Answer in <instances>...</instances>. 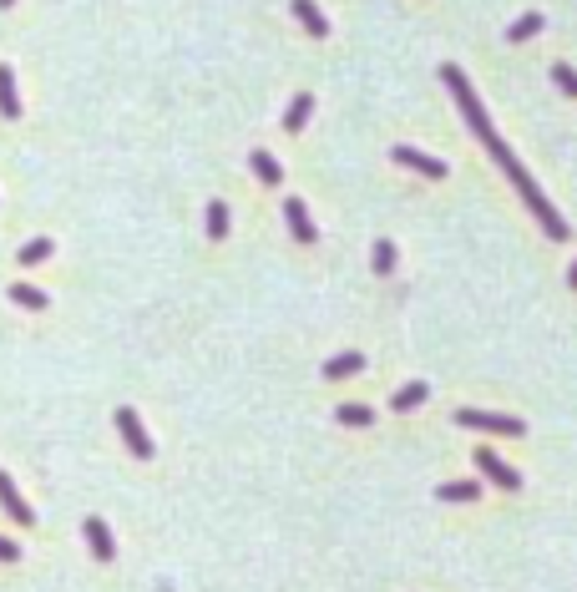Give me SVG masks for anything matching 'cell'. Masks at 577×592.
<instances>
[{
    "mask_svg": "<svg viewBox=\"0 0 577 592\" xmlns=\"http://www.w3.org/2000/svg\"><path fill=\"white\" fill-rule=\"evenodd\" d=\"M482 147H486V152H491V157L501 162V172L512 177V187L522 193V203L532 208V218H537V223L547 228V238H552V243H567V223H562V213H557L552 203H547L542 193H537V183H532V172L522 168V162H516V152H512V147H507V142L497 137V127H491V132H482Z\"/></svg>",
    "mask_w": 577,
    "mask_h": 592,
    "instance_id": "cell-1",
    "label": "cell"
},
{
    "mask_svg": "<svg viewBox=\"0 0 577 592\" xmlns=\"http://www.w3.org/2000/svg\"><path fill=\"white\" fill-rule=\"evenodd\" d=\"M456 425H466V431H491V436H522L527 425L516 421V415H491V410H456Z\"/></svg>",
    "mask_w": 577,
    "mask_h": 592,
    "instance_id": "cell-2",
    "label": "cell"
},
{
    "mask_svg": "<svg viewBox=\"0 0 577 592\" xmlns=\"http://www.w3.org/2000/svg\"><path fill=\"white\" fill-rule=\"evenodd\" d=\"M117 431H122V440H127V451L132 456H142V461H147V456H152V436H147V431H142V421H137V410H117Z\"/></svg>",
    "mask_w": 577,
    "mask_h": 592,
    "instance_id": "cell-3",
    "label": "cell"
},
{
    "mask_svg": "<svg viewBox=\"0 0 577 592\" xmlns=\"http://www.w3.org/2000/svg\"><path fill=\"white\" fill-rule=\"evenodd\" d=\"M0 506L11 512V522H16V527H36V512L26 506V497L16 491V481H11L5 471H0Z\"/></svg>",
    "mask_w": 577,
    "mask_h": 592,
    "instance_id": "cell-4",
    "label": "cell"
},
{
    "mask_svg": "<svg viewBox=\"0 0 577 592\" xmlns=\"http://www.w3.org/2000/svg\"><path fill=\"white\" fill-rule=\"evenodd\" d=\"M476 466H482L486 476H491V481L501 486V491H516V486H522V476H516V471L507 466V461H501L497 451H491V446H482V451H476Z\"/></svg>",
    "mask_w": 577,
    "mask_h": 592,
    "instance_id": "cell-5",
    "label": "cell"
},
{
    "mask_svg": "<svg viewBox=\"0 0 577 592\" xmlns=\"http://www.w3.org/2000/svg\"><path fill=\"white\" fill-rule=\"evenodd\" d=\"M81 531H87V547H92V557H96V562H111V557H117L111 527L102 522V516H87V522H81Z\"/></svg>",
    "mask_w": 577,
    "mask_h": 592,
    "instance_id": "cell-6",
    "label": "cell"
},
{
    "mask_svg": "<svg viewBox=\"0 0 577 592\" xmlns=\"http://www.w3.org/2000/svg\"><path fill=\"white\" fill-rule=\"evenodd\" d=\"M284 218H289V234H294L299 243H319L309 213H304V198H284Z\"/></svg>",
    "mask_w": 577,
    "mask_h": 592,
    "instance_id": "cell-7",
    "label": "cell"
},
{
    "mask_svg": "<svg viewBox=\"0 0 577 592\" xmlns=\"http://www.w3.org/2000/svg\"><path fill=\"white\" fill-rule=\"evenodd\" d=\"M395 162L400 168H410V172H425V177H446V162L441 157H425V152H416V147H395Z\"/></svg>",
    "mask_w": 577,
    "mask_h": 592,
    "instance_id": "cell-8",
    "label": "cell"
},
{
    "mask_svg": "<svg viewBox=\"0 0 577 592\" xmlns=\"http://www.w3.org/2000/svg\"><path fill=\"white\" fill-rule=\"evenodd\" d=\"M0 117H5V122H16L21 117V96H16V71H11V66L0 62Z\"/></svg>",
    "mask_w": 577,
    "mask_h": 592,
    "instance_id": "cell-9",
    "label": "cell"
},
{
    "mask_svg": "<svg viewBox=\"0 0 577 592\" xmlns=\"http://www.w3.org/2000/svg\"><path fill=\"white\" fill-rule=\"evenodd\" d=\"M294 16L304 21V31H309L314 41H325V36H329V21H325V11H319L314 0H294Z\"/></svg>",
    "mask_w": 577,
    "mask_h": 592,
    "instance_id": "cell-10",
    "label": "cell"
},
{
    "mask_svg": "<svg viewBox=\"0 0 577 592\" xmlns=\"http://www.w3.org/2000/svg\"><path fill=\"white\" fill-rule=\"evenodd\" d=\"M309 111H314V96H309V92H299L294 102H289V111H284V127H289V132H304Z\"/></svg>",
    "mask_w": 577,
    "mask_h": 592,
    "instance_id": "cell-11",
    "label": "cell"
},
{
    "mask_svg": "<svg viewBox=\"0 0 577 592\" xmlns=\"http://www.w3.org/2000/svg\"><path fill=\"white\" fill-rule=\"evenodd\" d=\"M11 299H16L21 309H36V314H41V309H46V304H51V299L41 294L36 284H11Z\"/></svg>",
    "mask_w": 577,
    "mask_h": 592,
    "instance_id": "cell-12",
    "label": "cell"
},
{
    "mask_svg": "<svg viewBox=\"0 0 577 592\" xmlns=\"http://www.w3.org/2000/svg\"><path fill=\"white\" fill-rule=\"evenodd\" d=\"M421 400H425V380H410V385H400V390H395V400H391V406H395V410H416Z\"/></svg>",
    "mask_w": 577,
    "mask_h": 592,
    "instance_id": "cell-13",
    "label": "cell"
},
{
    "mask_svg": "<svg viewBox=\"0 0 577 592\" xmlns=\"http://www.w3.org/2000/svg\"><path fill=\"white\" fill-rule=\"evenodd\" d=\"M359 370H365V359H359L355 349H350V355H334V359L325 365V374H329V380H340V374H359Z\"/></svg>",
    "mask_w": 577,
    "mask_h": 592,
    "instance_id": "cell-14",
    "label": "cell"
},
{
    "mask_svg": "<svg viewBox=\"0 0 577 592\" xmlns=\"http://www.w3.org/2000/svg\"><path fill=\"white\" fill-rule=\"evenodd\" d=\"M249 162H253V172H259V183H268V187H274V183L284 177V168H279V162H274L268 152H253Z\"/></svg>",
    "mask_w": 577,
    "mask_h": 592,
    "instance_id": "cell-15",
    "label": "cell"
},
{
    "mask_svg": "<svg viewBox=\"0 0 577 592\" xmlns=\"http://www.w3.org/2000/svg\"><path fill=\"white\" fill-rule=\"evenodd\" d=\"M476 497H482L476 481H446L441 486V501H476Z\"/></svg>",
    "mask_w": 577,
    "mask_h": 592,
    "instance_id": "cell-16",
    "label": "cell"
},
{
    "mask_svg": "<svg viewBox=\"0 0 577 592\" xmlns=\"http://www.w3.org/2000/svg\"><path fill=\"white\" fill-rule=\"evenodd\" d=\"M51 249H56L51 238H31V243L21 249V264H26V268H31V264H46V259H51Z\"/></svg>",
    "mask_w": 577,
    "mask_h": 592,
    "instance_id": "cell-17",
    "label": "cell"
},
{
    "mask_svg": "<svg viewBox=\"0 0 577 592\" xmlns=\"http://www.w3.org/2000/svg\"><path fill=\"white\" fill-rule=\"evenodd\" d=\"M223 234H228V208H223V203H208V238H213V243H223Z\"/></svg>",
    "mask_w": 577,
    "mask_h": 592,
    "instance_id": "cell-18",
    "label": "cell"
},
{
    "mask_svg": "<svg viewBox=\"0 0 577 592\" xmlns=\"http://www.w3.org/2000/svg\"><path fill=\"white\" fill-rule=\"evenodd\" d=\"M537 31H542V16H537V11H527V16H522L512 31H507V41H532Z\"/></svg>",
    "mask_w": 577,
    "mask_h": 592,
    "instance_id": "cell-19",
    "label": "cell"
},
{
    "mask_svg": "<svg viewBox=\"0 0 577 592\" xmlns=\"http://www.w3.org/2000/svg\"><path fill=\"white\" fill-rule=\"evenodd\" d=\"M334 415H340V425H370V421H375V410L359 406V400H355V406H340Z\"/></svg>",
    "mask_w": 577,
    "mask_h": 592,
    "instance_id": "cell-20",
    "label": "cell"
},
{
    "mask_svg": "<svg viewBox=\"0 0 577 592\" xmlns=\"http://www.w3.org/2000/svg\"><path fill=\"white\" fill-rule=\"evenodd\" d=\"M552 81H557V86H562L567 96H577V71H573L567 62H557V66H552Z\"/></svg>",
    "mask_w": 577,
    "mask_h": 592,
    "instance_id": "cell-21",
    "label": "cell"
},
{
    "mask_svg": "<svg viewBox=\"0 0 577 592\" xmlns=\"http://www.w3.org/2000/svg\"><path fill=\"white\" fill-rule=\"evenodd\" d=\"M391 268H395V243L380 238V243H375V274H391Z\"/></svg>",
    "mask_w": 577,
    "mask_h": 592,
    "instance_id": "cell-22",
    "label": "cell"
},
{
    "mask_svg": "<svg viewBox=\"0 0 577 592\" xmlns=\"http://www.w3.org/2000/svg\"><path fill=\"white\" fill-rule=\"evenodd\" d=\"M0 562H21V547L11 537H0Z\"/></svg>",
    "mask_w": 577,
    "mask_h": 592,
    "instance_id": "cell-23",
    "label": "cell"
},
{
    "mask_svg": "<svg viewBox=\"0 0 577 592\" xmlns=\"http://www.w3.org/2000/svg\"><path fill=\"white\" fill-rule=\"evenodd\" d=\"M567 284H573V289H577V264H573V268H567Z\"/></svg>",
    "mask_w": 577,
    "mask_h": 592,
    "instance_id": "cell-24",
    "label": "cell"
},
{
    "mask_svg": "<svg viewBox=\"0 0 577 592\" xmlns=\"http://www.w3.org/2000/svg\"><path fill=\"white\" fill-rule=\"evenodd\" d=\"M11 5H16V0H0V11H11Z\"/></svg>",
    "mask_w": 577,
    "mask_h": 592,
    "instance_id": "cell-25",
    "label": "cell"
}]
</instances>
